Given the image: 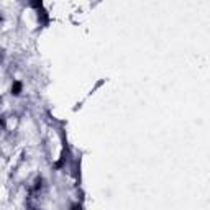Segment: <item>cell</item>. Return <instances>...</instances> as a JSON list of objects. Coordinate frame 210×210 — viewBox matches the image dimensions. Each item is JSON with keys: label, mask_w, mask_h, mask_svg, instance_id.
Masks as SVG:
<instances>
[{"label": "cell", "mask_w": 210, "mask_h": 210, "mask_svg": "<svg viewBox=\"0 0 210 210\" xmlns=\"http://www.w3.org/2000/svg\"><path fill=\"white\" fill-rule=\"evenodd\" d=\"M20 90H22V84H20V82H13V86H12V94L18 95Z\"/></svg>", "instance_id": "1"}]
</instances>
